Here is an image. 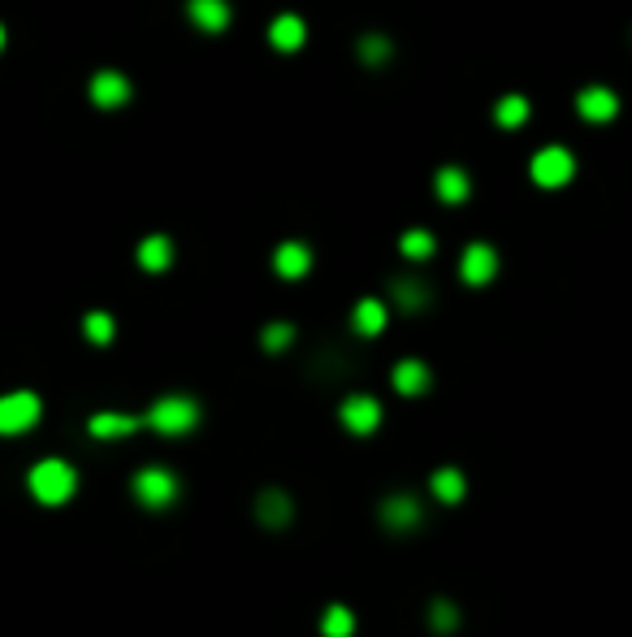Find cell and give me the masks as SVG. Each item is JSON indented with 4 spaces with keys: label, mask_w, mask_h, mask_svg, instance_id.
<instances>
[{
    "label": "cell",
    "mask_w": 632,
    "mask_h": 637,
    "mask_svg": "<svg viewBox=\"0 0 632 637\" xmlns=\"http://www.w3.org/2000/svg\"><path fill=\"white\" fill-rule=\"evenodd\" d=\"M195 421H200V403L187 399V395H165V399H156L148 416H143V425L156 429V434H165V438H182V434H191Z\"/></svg>",
    "instance_id": "cell-1"
},
{
    "label": "cell",
    "mask_w": 632,
    "mask_h": 637,
    "mask_svg": "<svg viewBox=\"0 0 632 637\" xmlns=\"http://www.w3.org/2000/svg\"><path fill=\"white\" fill-rule=\"evenodd\" d=\"M74 490H78V477H74V468L65 460H39L31 468V494L44 507H61Z\"/></svg>",
    "instance_id": "cell-2"
},
{
    "label": "cell",
    "mask_w": 632,
    "mask_h": 637,
    "mask_svg": "<svg viewBox=\"0 0 632 637\" xmlns=\"http://www.w3.org/2000/svg\"><path fill=\"white\" fill-rule=\"evenodd\" d=\"M529 178L537 182V187H546V191L568 187V182L576 178V156L568 148H542L529 161Z\"/></svg>",
    "instance_id": "cell-3"
},
{
    "label": "cell",
    "mask_w": 632,
    "mask_h": 637,
    "mask_svg": "<svg viewBox=\"0 0 632 637\" xmlns=\"http://www.w3.org/2000/svg\"><path fill=\"white\" fill-rule=\"evenodd\" d=\"M135 499L152 507V512H161V507L178 499V477L169 468H143V473H135Z\"/></svg>",
    "instance_id": "cell-4"
},
{
    "label": "cell",
    "mask_w": 632,
    "mask_h": 637,
    "mask_svg": "<svg viewBox=\"0 0 632 637\" xmlns=\"http://www.w3.org/2000/svg\"><path fill=\"white\" fill-rule=\"evenodd\" d=\"M39 421V399L31 390H13L0 399V434H26Z\"/></svg>",
    "instance_id": "cell-5"
},
{
    "label": "cell",
    "mask_w": 632,
    "mask_h": 637,
    "mask_svg": "<svg viewBox=\"0 0 632 637\" xmlns=\"http://www.w3.org/2000/svg\"><path fill=\"white\" fill-rule=\"evenodd\" d=\"M494 273H498L494 247L490 243H468L464 256H459V278H464L468 286H485V282H494Z\"/></svg>",
    "instance_id": "cell-6"
},
{
    "label": "cell",
    "mask_w": 632,
    "mask_h": 637,
    "mask_svg": "<svg viewBox=\"0 0 632 637\" xmlns=\"http://www.w3.org/2000/svg\"><path fill=\"white\" fill-rule=\"evenodd\" d=\"M87 96H91L96 109H122V104L130 100V78L122 70H100V74H91Z\"/></svg>",
    "instance_id": "cell-7"
},
{
    "label": "cell",
    "mask_w": 632,
    "mask_h": 637,
    "mask_svg": "<svg viewBox=\"0 0 632 637\" xmlns=\"http://www.w3.org/2000/svg\"><path fill=\"white\" fill-rule=\"evenodd\" d=\"M187 18H191L195 31L221 35L230 26V5L226 0H187Z\"/></svg>",
    "instance_id": "cell-8"
},
{
    "label": "cell",
    "mask_w": 632,
    "mask_h": 637,
    "mask_svg": "<svg viewBox=\"0 0 632 637\" xmlns=\"http://www.w3.org/2000/svg\"><path fill=\"white\" fill-rule=\"evenodd\" d=\"M342 425L351 429V434H373L381 425V403L368 399V395H351L342 403Z\"/></svg>",
    "instance_id": "cell-9"
},
{
    "label": "cell",
    "mask_w": 632,
    "mask_h": 637,
    "mask_svg": "<svg viewBox=\"0 0 632 637\" xmlns=\"http://www.w3.org/2000/svg\"><path fill=\"white\" fill-rule=\"evenodd\" d=\"M576 109H581L585 122H611V117L620 113V100H615L611 87H585L581 96H576Z\"/></svg>",
    "instance_id": "cell-10"
},
{
    "label": "cell",
    "mask_w": 632,
    "mask_h": 637,
    "mask_svg": "<svg viewBox=\"0 0 632 637\" xmlns=\"http://www.w3.org/2000/svg\"><path fill=\"white\" fill-rule=\"evenodd\" d=\"M304 39H308L304 18H295V13H282V18H273L269 44L278 48V52H299V48H304Z\"/></svg>",
    "instance_id": "cell-11"
},
{
    "label": "cell",
    "mask_w": 632,
    "mask_h": 637,
    "mask_svg": "<svg viewBox=\"0 0 632 637\" xmlns=\"http://www.w3.org/2000/svg\"><path fill=\"white\" fill-rule=\"evenodd\" d=\"M273 269H278V278L295 282V278H304V273L312 269V252L304 243H282L278 252H273Z\"/></svg>",
    "instance_id": "cell-12"
},
{
    "label": "cell",
    "mask_w": 632,
    "mask_h": 637,
    "mask_svg": "<svg viewBox=\"0 0 632 637\" xmlns=\"http://www.w3.org/2000/svg\"><path fill=\"white\" fill-rule=\"evenodd\" d=\"M390 377H394V390H399V395H407V399H412V395H425L429 382H433L429 369H425L420 360H399Z\"/></svg>",
    "instance_id": "cell-13"
},
{
    "label": "cell",
    "mask_w": 632,
    "mask_h": 637,
    "mask_svg": "<svg viewBox=\"0 0 632 637\" xmlns=\"http://www.w3.org/2000/svg\"><path fill=\"white\" fill-rule=\"evenodd\" d=\"M256 520L269 529H282L286 520H291V494L286 490H265L256 499Z\"/></svg>",
    "instance_id": "cell-14"
},
{
    "label": "cell",
    "mask_w": 632,
    "mask_h": 637,
    "mask_svg": "<svg viewBox=\"0 0 632 637\" xmlns=\"http://www.w3.org/2000/svg\"><path fill=\"white\" fill-rule=\"evenodd\" d=\"M433 191H438L442 204H464L472 182H468V174L459 165H446V169H438V178H433Z\"/></svg>",
    "instance_id": "cell-15"
},
{
    "label": "cell",
    "mask_w": 632,
    "mask_h": 637,
    "mask_svg": "<svg viewBox=\"0 0 632 637\" xmlns=\"http://www.w3.org/2000/svg\"><path fill=\"white\" fill-rule=\"evenodd\" d=\"M139 265L148 273H165L174 265V243H169L165 234H148V239L139 243Z\"/></svg>",
    "instance_id": "cell-16"
},
{
    "label": "cell",
    "mask_w": 632,
    "mask_h": 637,
    "mask_svg": "<svg viewBox=\"0 0 632 637\" xmlns=\"http://www.w3.org/2000/svg\"><path fill=\"white\" fill-rule=\"evenodd\" d=\"M381 520L390 529H412V525H420V503L412 494H394V499L381 503Z\"/></svg>",
    "instance_id": "cell-17"
},
{
    "label": "cell",
    "mask_w": 632,
    "mask_h": 637,
    "mask_svg": "<svg viewBox=\"0 0 632 637\" xmlns=\"http://www.w3.org/2000/svg\"><path fill=\"white\" fill-rule=\"evenodd\" d=\"M143 421L139 416H122V412H100V416H91V438H126V434H135Z\"/></svg>",
    "instance_id": "cell-18"
},
{
    "label": "cell",
    "mask_w": 632,
    "mask_h": 637,
    "mask_svg": "<svg viewBox=\"0 0 632 637\" xmlns=\"http://www.w3.org/2000/svg\"><path fill=\"white\" fill-rule=\"evenodd\" d=\"M351 325H355V334H364V338H373L386 330V304L381 299H360L351 312Z\"/></svg>",
    "instance_id": "cell-19"
},
{
    "label": "cell",
    "mask_w": 632,
    "mask_h": 637,
    "mask_svg": "<svg viewBox=\"0 0 632 637\" xmlns=\"http://www.w3.org/2000/svg\"><path fill=\"white\" fill-rule=\"evenodd\" d=\"M494 122L503 126V130L524 126V122H529V100H524V96H503V100L494 104Z\"/></svg>",
    "instance_id": "cell-20"
},
{
    "label": "cell",
    "mask_w": 632,
    "mask_h": 637,
    "mask_svg": "<svg viewBox=\"0 0 632 637\" xmlns=\"http://www.w3.org/2000/svg\"><path fill=\"white\" fill-rule=\"evenodd\" d=\"M464 473H459V468H438V473H433V494H438V499L442 503H459V499H464Z\"/></svg>",
    "instance_id": "cell-21"
},
{
    "label": "cell",
    "mask_w": 632,
    "mask_h": 637,
    "mask_svg": "<svg viewBox=\"0 0 632 637\" xmlns=\"http://www.w3.org/2000/svg\"><path fill=\"white\" fill-rule=\"evenodd\" d=\"M390 291H394V299H399V308H407V312L420 308V304L429 299V291H425V286H420L416 278H394Z\"/></svg>",
    "instance_id": "cell-22"
},
{
    "label": "cell",
    "mask_w": 632,
    "mask_h": 637,
    "mask_svg": "<svg viewBox=\"0 0 632 637\" xmlns=\"http://www.w3.org/2000/svg\"><path fill=\"white\" fill-rule=\"evenodd\" d=\"M321 633L325 637H351L355 633V616L347 607H329L325 616H321Z\"/></svg>",
    "instance_id": "cell-23"
},
{
    "label": "cell",
    "mask_w": 632,
    "mask_h": 637,
    "mask_svg": "<svg viewBox=\"0 0 632 637\" xmlns=\"http://www.w3.org/2000/svg\"><path fill=\"white\" fill-rule=\"evenodd\" d=\"M83 334L91 338V343H113L117 325H113L109 312H87V317H83Z\"/></svg>",
    "instance_id": "cell-24"
},
{
    "label": "cell",
    "mask_w": 632,
    "mask_h": 637,
    "mask_svg": "<svg viewBox=\"0 0 632 637\" xmlns=\"http://www.w3.org/2000/svg\"><path fill=\"white\" fill-rule=\"evenodd\" d=\"M399 247H403V256H412V260H429L433 256V234L429 230H407L399 239Z\"/></svg>",
    "instance_id": "cell-25"
},
{
    "label": "cell",
    "mask_w": 632,
    "mask_h": 637,
    "mask_svg": "<svg viewBox=\"0 0 632 637\" xmlns=\"http://www.w3.org/2000/svg\"><path fill=\"white\" fill-rule=\"evenodd\" d=\"M360 61H364V65L390 61V39H386V35H364V39H360Z\"/></svg>",
    "instance_id": "cell-26"
},
{
    "label": "cell",
    "mask_w": 632,
    "mask_h": 637,
    "mask_svg": "<svg viewBox=\"0 0 632 637\" xmlns=\"http://www.w3.org/2000/svg\"><path fill=\"white\" fill-rule=\"evenodd\" d=\"M291 338H295L291 325H286V321H273V325H265L260 343H265V351H282V347H291Z\"/></svg>",
    "instance_id": "cell-27"
},
{
    "label": "cell",
    "mask_w": 632,
    "mask_h": 637,
    "mask_svg": "<svg viewBox=\"0 0 632 637\" xmlns=\"http://www.w3.org/2000/svg\"><path fill=\"white\" fill-rule=\"evenodd\" d=\"M429 624H433L438 633H451L455 624H459V611H455L451 603H446V598H438V603L429 607Z\"/></svg>",
    "instance_id": "cell-28"
},
{
    "label": "cell",
    "mask_w": 632,
    "mask_h": 637,
    "mask_svg": "<svg viewBox=\"0 0 632 637\" xmlns=\"http://www.w3.org/2000/svg\"><path fill=\"white\" fill-rule=\"evenodd\" d=\"M0 48H5V26H0Z\"/></svg>",
    "instance_id": "cell-29"
}]
</instances>
